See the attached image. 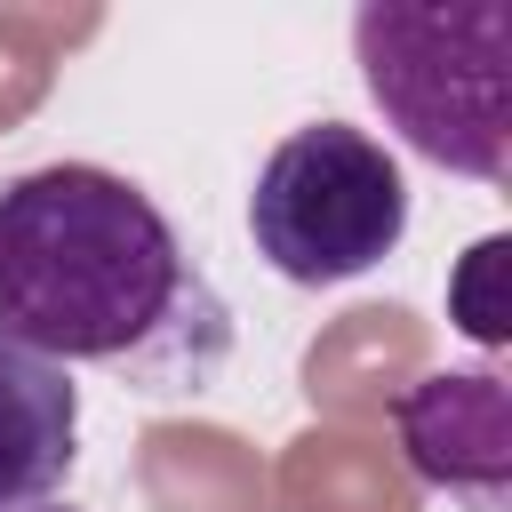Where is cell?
Wrapping results in <instances>:
<instances>
[{"label":"cell","mask_w":512,"mask_h":512,"mask_svg":"<svg viewBox=\"0 0 512 512\" xmlns=\"http://www.w3.org/2000/svg\"><path fill=\"white\" fill-rule=\"evenodd\" d=\"M0 336L168 400L216 384L232 312L144 184L48 160L0 184Z\"/></svg>","instance_id":"1"},{"label":"cell","mask_w":512,"mask_h":512,"mask_svg":"<svg viewBox=\"0 0 512 512\" xmlns=\"http://www.w3.org/2000/svg\"><path fill=\"white\" fill-rule=\"evenodd\" d=\"M352 56L408 152L480 184L512 176V8L504 0H464V8L368 0L352 16Z\"/></svg>","instance_id":"2"},{"label":"cell","mask_w":512,"mask_h":512,"mask_svg":"<svg viewBox=\"0 0 512 512\" xmlns=\"http://www.w3.org/2000/svg\"><path fill=\"white\" fill-rule=\"evenodd\" d=\"M408 232V176L400 160L344 120L288 128L248 192V240L256 256L296 288H336L384 264Z\"/></svg>","instance_id":"3"},{"label":"cell","mask_w":512,"mask_h":512,"mask_svg":"<svg viewBox=\"0 0 512 512\" xmlns=\"http://www.w3.org/2000/svg\"><path fill=\"white\" fill-rule=\"evenodd\" d=\"M400 464L464 512H512V384L496 368H432L392 400Z\"/></svg>","instance_id":"4"},{"label":"cell","mask_w":512,"mask_h":512,"mask_svg":"<svg viewBox=\"0 0 512 512\" xmlns=\"http://www.w3.org/2000/svg\"><path fill=\"white\" fill-rule=\"evenodd\" d=\"M80 456V384L32 344L0 336V512L48 504Z\"/></svg>","instance_id":"5"},{"label":"cell","mask_w":512,"mask_h":512,"mask_svg":"<svg viewBox=\"0 0 512 512\" xmlns=\"http://www.w3.org/2000/svg\"><path fill=\"white\" fill-rule=\"evenodd\" d=\"M504 256H512V240H504V232H488V240H472V256H464V264H456V280H448V312H456V328H464L472 344H504V336H512Z\"/></svg>","instance_id":"6"},{"label":"cell","mask_w":512,"mask_h":512,"mask_svg":"<svg viewBox=\"0 0 512 512\" xmlns=\"http://www.w3.org/2000/svg\"><path fill=\"white\" fill-rule=\"evenodd\" d=\"M24 512H72V504H24Z\"/></svg>","instance_id":"7"}]
</instances>
